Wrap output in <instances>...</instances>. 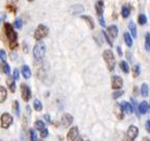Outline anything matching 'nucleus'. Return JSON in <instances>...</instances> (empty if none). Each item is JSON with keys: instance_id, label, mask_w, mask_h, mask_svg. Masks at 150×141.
<instances>
[{"instance_id": "nucleus-34", "label": "nucleus", "mask_w": 150, "mask_h": 141, "mask_svg": "<svg viewBox=\"0 0 150 141\" xmlns=\"http://www.w3.org/2000/svg\"><path fill=\"white\" fill-rule=\"evenodd\" d=\"M48 134H49V132H48V130H47L46 127H44V129L40 131V135L42 138H46V137L48 136Z\"/></svg>"}, {"instance_id": "nucleus-12", "label": "nucleus", "mask_w": 150, "mask_h": 141, "mask_svg": "<svg viewBox=\"0 0 150 141\" xmlns=\"http://www.w3.org/2000/svg\"><path fill=\"white\" fill-rule=\"evenodd\" d=\"M120 105H121L123 111H124L125 113H127V114H131V113H132V111H134L132 105H131L130 103H128V101H122Z\"/></svg>"}, {"instance_id": "nucleus-22", "label": "nucleus", "mask_w": 150, "mask_h": 141, "mask_svg": "<svg viewBox=\"0 0 150 141\" xmlns=\"http://www.w3.org/2000/svg\"><path fill=\"white\" fill-rule=\"evenodd\" d=\"M121 15H122L123 18H127V17H129V15H130V9H129V7L127 6V5H123V6H122Z\"/></svg>"}, {"instance_id": "nucleus-9", "label": "nucleus", "mask_w": 150, "mask_h": 141, "mask_svg": "<svg viewBox=\"0 0 150 141\" xmlns=\"http://www.w3.org/2000/svg\"><path fill=\"white\" fill-rule=\"evenodd\" d=\"M73 116L69 113H65L63 116H62V119H61V123L64 127H69L71 125V123L73 122Z\"/></svg>"}, {"instance_id": "nucleus-11", "label": "nucleus", "mask_w": 150, "mask_h": 141, "mask_svg": "<svg viewBox=\"0 0 150 141\" xmlns=\"http://www.w3.org/2000/svg\"><path fill=\"white\" fill-rule=\"evenodd\" d=\"M108 33L110 39H116L118 36V27L116 25H110L108 27Z\"/></svg>"}, {"instance_id": "nucleus-24", "label": "nucleus", "mask_w": 150, "mask_h": 141, "mask_svg": "<svg viewBox=\"0 0 150 141\" xmlns=\"http://www.w3.org/2000/svg\"><path fill=\"white\" fill-rule=\"evenodd\" d=\"M115 112L116 114L118 115V117L119 118H123V114H122V112H123V109H122L121 105L120 103H116V107H115Z\"/></svg>"}, {"instance_id": "nucleus-5", "label": "nucleus", "mask_w": 150, "mask_h": 141, "mask_svg": "<svg viewBox=\"0 0 150 141\" xmlns=\"http://www.w3.org/2000/svg\"><path fill=\"white\" fill-rule=\"evenodd\" d=\"M13 123V116L8 113H3L1 115V127L2 129H8Z\"/></svg>"}, {"instance_id": "nucleus-40", "label": "nucleus", "mask_w": 150, "mask_h": 141, "mask_svg": "<svg viewBox=\"0 0 150 141\" xmlns=\"http://www.w3.org/2000/svg\"><path fill=\"white\" fill-rule=\"evenodd\" d=\"M146 129H147L148 133H150V119H148L146 121Z\"/></svg>"}, {"instance_id": "nucleus-49", "label": "nucleus", "mask_w": 150, "mask_h": 141, "mask_svg": "<svg viewBox=\"0 0 150 141\" xmlns=\"http://www.w3.org/2000/svg\"><path fill=\"white\" fill-rule=\"evenodd\" d=\"M149 106H150V105H149Z\"/></svg>"}, {"instance_id": "nucleus-4", "label": "nucleus", "mask_w": 150, "mask_h": 141, "mask_svg": "<svg viewBox=\"0 0 150 141\" xmlns=\"http://www.w3.org/2000/svg\"><path fill=\"white\" fill-rule=\"evenodd\" d=\"M48 31H49V29H48V27L46 25L40 24V25L35 28L33 38H35V40H41V39H43V38H45L48 35Z\"/></svg>"}, {"instance_id": "nucleus-15", "label": "nucleus", "mask_w": 150, "mask_h": 141, "mask_svg": "<svg viewBox=\"0 0 150 141\" xmlns=\"http://www.w3.org/2000/svg\"><path fill=\"white\" fill-rule=\"evenodd\" d=\"M21 72H22V74H23L24 78H29L31 76L30 68H29L27 65H23V66H22Z\"/></svg>"}, {"instance_id": "nucleus-1", "label": "nucleus", "mask_w": 150, "mask_h": 141, "mask_svg": "<svg viewBox=\"0 0 150 141\" xmlns=\"http://www.w3.org/2000/svg\"><path fill=\"white\" fill-rule=\"evenodd\" d=\"M4 29H5V33H6L7 39H8L9 47L13 49V48L18 46V42H17V40H18V35H17V33L14 31V28H13V26L9 23L4 24Z\"/></svg>"}, {"instance_id": "nucleus-14", "label": "nucleus", "mask_w": 150, "mask_h": 141, "mask_svg": "<svg viewBox=\"0 0 150 141\" xmlns=\"http://www.w3.org/2000/svg\"><path fill=\"white\" fill-rule=\"evenodd\" d=\"M95 9H96V12H97V14H98V16L101 17L103 14L104 2H103V1H96V2H95Z\"/></svg>"}, {"instance_id": "nucleus-42", "label": "nucleus", "mask_w": 150, "mask_h": 141, "mask_svg": "<svg viewBox=\"0 0 150 141\" xmlns=\"http://www.w3.org/2000/svg\"><path fill=\"white\" fill-rule=\"evenodd\" d=\"M17 53L16 52H12V53H11V58H12V60H16V58H17Z\"/></svg>"}, {"instance_id": "nucleus-43", "label": "nucleus", "mask_w": 150, "mask_h": 141, "mask_svg": "<svg viewBox=\"0 0 150 141\" xmlns=\"http://www.w3.org/2000/svg\"><path fill=\"white\" fill-rule=\"evenodd\" d=\"M7 9H11V11H12L13 13H15V12H16V9H15V7H13L11 4H8V5H7Z\"/></svg>"}, {"instance_id": "nucleus-31", "label": "nucleus", "mask_w": 150, "mask_h": 141, "mask_svg": "<svg viewBox=\"0 0 150 141\" xmlns=\"http://www.w3.org/2000/svg\"><path fill=\"white\" fill-rule=\"evenodd\" d=\"M14 110H15V112H16L17 116H20V105H19L18 100L14 101Z\"/></svg>"}, {"instance_id": "nucleus-13", "label": "nucleus", "mask_w": 150, "mask_h": 141, "mask_svg": "<svg viewBox=\"0 0 150 141\" xmlns=\"http://www.w3.org/2000/svg\"><path fill=\"white\" fill-rule=\"evenodd\" d=\"M148 110H149V105H148L147 101L143 100L139 105V112H140L141 114H146V113L148 112Z\"/></svg>"}, {"instance_id": "nucleus-19", "label": "nucleus", "mask_w": 150, "mask_h": 141, "mask_svg": "<svg viewBox=\"0 0 150 141\" xmlns=\"http://www.w3.org/2000/svg\"><path fill=\"white\" fill-rule=\"evenodd\" d=\"M124 41L125 44L128 47L132 46V37H131L129 33H124Z\"/></svg>"}, {"instance_id": "nucleus-8", "label": "nucleus", "mask_w": 150, "mask_h": 141, "mask_svg": "<svg viewBox=\"0 0 150 141\" xmlns=\"http://www.w3.org/2000/svg\"><path fill=\"white\" fill-rule=\"evenodd\" d=\"M123 86V80L119 75H114L112 78V88L115 90H119Z\"/></svg>"}, {"instance_id": "nucleus-45", "label": "nucleus", "mask_w": 150, "mask_h": 141, "mask_svg": "<svg viewBox=\"0 0 150 141\" xmlns=\"http://www.w3.org/2000/svg\"><path fill=\"white\" fill-rule=\"evenodd\" d=\"M75 141H84V139H83V138H81V137H79V138H77Z\"/></svg>"}, {"instance_id": "nucleus-30", "label": "nucleus", "mask_w": 150, "mask_h": 141, "mask_svg": "<svg viewBox=\"0 0 150 141\" xmlns=\"http://www.w3.org/2000/svg\"><path fill=\"white\" fill-rule=\"evenodd\" d=\"M2 69L5 74H9V72H11V67H9L8 64L5 63V62H3V64H2Z\"/></svg>"}, {"instance_id": "nucleus-16", "label": "nucleus", "mask_w": 150, "mask_h": 141, "mask_svg": "<svg viewBox=\"0 0 150 141\" xmlns=\"http://www.w3.org/2000/svg\"><path fill=\"white\" fill-rule=\"evenodd\" d=\"M7 96V91L3 86H0V103H2L5 101Z\"/></svg>"}, {"instance_id": "nucleus-37", "label": "nucleus", "mask_w": 150, "mask_h": 141, "mask_svg": "<svg viewBox=\"0 0 150 141\" xmlns=\"http://www.w3.org/2000/svg\"><path fill=\"white\" fill-rule=\"evenodd\" d=\"M15 26H16L17 28H21L22 27V20L20 18H18L15 21Z\"/></svg>"}, {"instance_id": "nucleus-36", "label": "nucleus", "mask_w": 150, "mask_h": 141, "mask_svg": "<svg viewBox=\"0 0 150 141\" xmlns=\"http://www.w3.org/2000/svg\"><path fill=\"white\" fill-rule=\"evenodd\" d=\"M0 59L3 62H5V60H6V53L3 49H0Z\"/></svg>"}, {"instance_id": "nucleus-7", "label": "nucleus", "mask_w": 150, "mask_h": 141, "mask_svg": "<svg viewBox=\"0 0 150 141\" xmlns=\"http://www.w3.org/2000/svg\"><path fill=\"white\" fill-rule=\"evenodd\" d=\"M21 95H22V98H23L24 101H28L29 99H30L31 91H30V88L28 87L27 85H25V84L21 85Z\"/></svg>"}, {"instance_id": "nucleus-48", "label": "nucleus", "mask_w": 150, "mask_h": 141, "mask_svg": "<svg viewBox=\"0 0 150 141\" xmlns=\"http://www.w3.org/2000/svg\"><path fill=\"white\" fill-rule=\"evenodd\" d=\"M0 141H2V140H0Z\"/></svg>"}, {"instance_id": "nucleus-2", "label": "nucleus", "mask_w": 150, "mask_h": 141, "mask_svg": "<svg viewBox=\"0 0 150 141\" xmlns=\"http://www.w3.org/2000/svg\"><path fill=\"white\" fill-rule=\"evenodd\" d=\"M102 56L104 61L106 63V67H108V71H112L115 69V65H116V60L115 56H114V53L110 49H106L103 51Z\"/></svg>"}, {"instance_id": "nucleus-6", "label": "nucleus", "mask_w": 150, "mask_h": 141, "mask_svg": "<svg viewBox=\"0 0 150 141\" xmlns=\"http://www.w3.org/2000/svg\"><path fill=\"white\" fill-rule=\"evenodd\" d=\"M139 135V129L136 125H130L126 134V141H134Z\"/></svg>"}, {"instance_id": "nucleus-35", "label": "nucleus", "mask_w": 150, "mask_h": 141, "mask_svg": "<svg viewBox=\"0 0 150 141\" xmlns=\"http://www.w3.org/2000/svg\"><path fill=\"white\" fill-rule=\"evenodd\" d=\"M102 35H103V38L105 39L106 42H108V44H110V46H112V40H110V37H108V33H106L104 31H102Z\"/></svg>"}, {"instance_id": "nucleus-41", "label": "nucleus", "mask_w": 150, "mask_h": 141, "mask_svg": "<svg viewBox=\"0 0 150 141\" xmlns=\"http://www.w3.org/2000/svg\"><path fill=\"white\" fill-rule=\"evenodd\" d=\"M117 51H118V53H119L120 56H123V52H122V49H121V47H120V46L117 47Z\"/></svg>"}, {"instance_id": "nucleus-10", "label": "nucleus", "mask_w": 150, "mask_h": 141, "mask_svg": "<svg viewBox=\"0 0 150 141\" xmlns=\"http://www.w3.org/2000/svg\"><path fill=\"white\" fill-rule=\"evenodd\" d=\"M78 134H79V132H78L77 127H71V129L69 130L68 134H67V139H68L69 141H75L78 138Z\"/></svg>"}, {"instance_id": "nucleus-44", "label": "nucleus", "mask_w": 150, "mask_h": 141, "mask_svg": "<svg viewBox=\"0 0 150 141\" xmlns=\"http://www.w3.org/2000/svg\"><path fill=\"white\" fill-rule=\"evenodd\" d=\"M44 118H45V119H46L48 122H50V116L48 115V114H46V115H44Z\"/></svg>"}, {"instance_id": "nucleus-33", "label": "nucleus", "mask_w": 150, "mask_h": 141, "mask_svg": "<svg viewBox=\"0 0 150 141\" xmlns=\"http://www.w3.org/2000/svg\"><path fill=\"white\" fill-rule=\"evenodd\" d=\"M30 141H38V135L35 130H30Z\"/></svg>"}, {"instance_id": "nucleus-23", "label": "nucleus", "mask_w": 150, "mask_h": 141, "mask_svg": "<svg viewBox=\"0 0 150 141\" xmlns=\"http://www.w3.org/2000/svg\"><path fill=\"white\" fill-rule=\"evenodd\" d=\"M6 84H7V86H8V88H9L11 91L12 92L16 91V84H15L14 78H8V80H6Z\"/></svg>"}, {"instance_id": "nucleus-17", "label": "nucleus", "mask_w": 150, "mask_h": 141, "mask_svg": "<svg viewBox=\"0 0 150 141\" xmlns=\"http://www.w3.org/2000/svg\"><path fill=\"white\" fill-rule=\"evenodd\" d=\"M128 28L129 31H130L131 33V36H132V38H137V36H138V33H137V26L136 24H134V22L130 21L128 24Z\"/></svg>"}, {"instance_id": "nucleus-26", "label": "nucleus", "mask_w": 150, "mask_h": 141, "mask_svg": "<svg viewBox=\"0 0 150 141\" xmlns=\"http://www.w3.org/2000/svg\"><path fill=\"white\" fill-rule=\"evenodd\" d=\"M138 21H139V23H140L141 25H144L145 23H147V17H146V15H144V14L139 15Z\"/></svg>"}, {"instance_id": "nucleus-39", "label": "nucleus", "mask_w": 150, "mask_h": 141, "mask_svg": "<svg viewBox=\"0 0 150 141\" xmlns=\"http://www.w3.org/2000/svg\"><path fill=\"white\" fill-rule=\"evenodd\" d=\"M99 24H100L102 27H104V26H105V21H104V18H103L102 16L99 17Z\"/></svg>"}, {"instance_id": "nucleus-32", "label": "nucleus", "mask_w": 150, "mask_h": 141, "mask_svg": "<svg viewBox=\"0 0 150 141\" xmlns=\"http://www.w3.org/2000/svg\"><path fill=\"white\" fill-rule=\"evenodd\" d=\"M123 94H124V91H122V90H119V91L114 92L112 96V98H114V99H117L118 97H120L121 95H123Z\"/></svg>"}, {"instance_id": "nucleus-38", "label": "nucleus", "mask_w": 150, "mask_h": 141, "mask_svg": "<svg viewBox=\"0 0 150 141\" xmlns=\"http://www.w3.org/2000/svg\"><path fill=\"white\" fill-rule=\"evenodd\" d=\"M13 78H14V80H19V70H18V69H15V70H14V74H13Z\"/></svg>"}, {"instance_id": "nucleus-21", "label": "nucleus", "mask_w": 150, "mask_h": 141, "mask_svg": "<svg viewBox=\"0 0 150 141\" xmlns=\"http://www.w3.org/2000/svg\"><path fill=\"white\" fill-rule=\"evenodd\" d=\"M120 68L122 69V71L124 73H128L129 72V66L128 63L126 61H121L120 62Z\"/></svg>"}, {"instance_id": "nucleus-47", "label": "nucleus", "mask_w": 150, "mask_h": 141, "mask_svg": "<svg viewBox=\"0 0 150 141\" xmlns=\"http://www.w3.org/2000/svg\"><path fill=\"white\" fill-rule=\"evenodd\" d=\"M0 22H1V20H0Z\"/></svg>"}, {"instance_id": "nucleus-25", "label": "nucleus", "mask_w": 150, "mask_h": 141, "mask_svg": "<svg viewBox=\"0 0 150 141\" xmlns=\"http://www.w3.org/2000/svg\"><path fill=\"white\" fill-rule=\"evenodd\" d=\"M33 108H35V111H42L43 109L42 103L39 99H35V101H33Z\"/></svg>"}, {"instance_id": "nucleus-27", "label": "nucleus", "mask_w": 150, "mask_h": 141, "mask_svg": "<svg viewBox=\"0 0 150 141\" xmlns=\"http://www.w3.org/2000/svg\"><path fill=\"white\" fill-rule=\"evenodd\" d=\"M145 48L147 51L150 50V33H146V37H145Z\"/></svg>"}, {"instance_id": "nucleus-46", "label": "nucleus", "mask_w": 150, "mask_h": 141, "mask_svg": "<svg viewBox=\"0 0 150 141\" xmlns=\"http://www.w3.org/2000/svg\"><path fill=\"white\" fill-rule=\"evenodd\" d=\"M143 141H150V139H149V138H147V137H145V138L143 139Z\"/></svg>"}, {"instance_id": "nucleus-20", "label": "nucleus", "mask_w": 150, "mask_h": 141, "mask_svg": "<svg viewBox=\"0 0 150 141\" xmlns=\"http://www.w3.org/2000/svg\"><path fill=\"white\" fill-rule=\"evenodd\" d=\"M141 94H142V96H148V94H149V87H148L147 84H143L141 86Z\"/></svg>"}, {"instance_id": "nucleus-3", "label": "nucleus", "mask_w": 150, "mask_h": 141, "mask_svg": "<svg viewBox=\"0 0 150 141\" xmlns=\"http://www.w3.org/2000/svg\"><path fill=\"white\" fill-rule=\"evenodd\" d=\"M46 52V45L44 42H38L33 47V56L37 60H41Z\"/></svg>"}, {"instance_id": "nucleus-29", "label": "nucleus", "mask_w": 150, "mask_h": 141, "mask_svg": "<svg viewBox=\"0 0 150 141\" xmlns=\"http://www.w3.org/2000/svg\"><path fill=\"white\" fill-rule=\"evenodd\" d=\"M141 68L139 65H136L134 66V68H132V75H134V78H138L139 75H140L141 73Z\"/></svg>"}, {"instance_id": "nucleus-28", "label": "nucleus", "mask_w": 150, "mask_h": 141, "mask_svg": "<svg viewBox=\"0 0 150 141\" xmlns=\"http://www.w3.org/2000/svg\"><path fill=\"white\" fill-rule=\"evenodd\" d=\"M35 127L37 130H43L45 127V123L44 121H42V120H37V121L35 122Z\"/></svg>"}, {"instance_id": "nucleus-18", "label": "nucleus", "mask_w": 150, "mask_h": 141, "mask_svg": "<svg viewBox=\"0 0 150 141\" xmlns=\"http://www.w3.org/2000/svg\"><path fill=\"white\" fill-rule=\"evenodd\" d=\"M81 19L86 20V22L89 24V27L91 28V29H94V27H95V24H94V21H93V19H92V17L83 15V16H81Z\"/></svg>"}]
</instances>
